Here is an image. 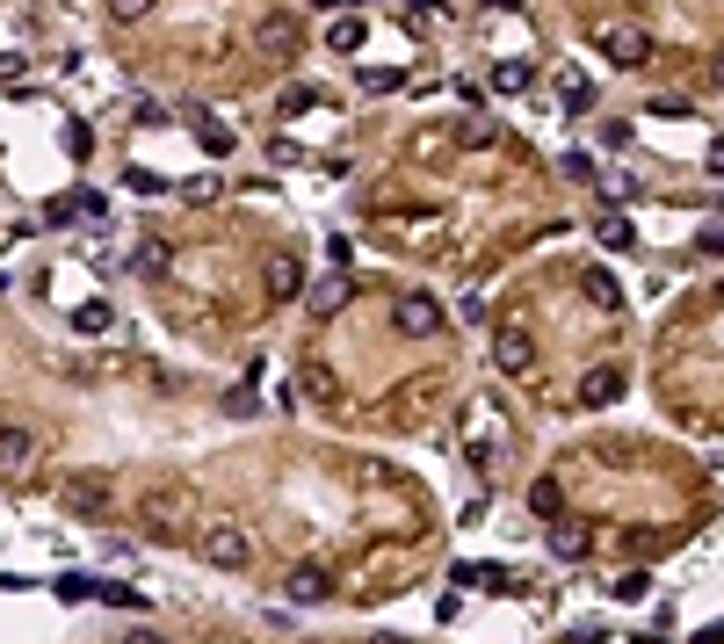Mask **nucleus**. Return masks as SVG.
Masks as SVG:
<instances>
[{
	"instance_id": "f257e3e1",
	"label": "nucleus",
	"mask_w": 724,
	"mask_h": 644,
	"mask_svg": "<svg viewBox=\"0 0 724 644\" xmlns=\"http://www.w3.org/2000/svg\"><path fill=\"white\" fill-rule=\"evenodd\" d=\"M594 51L609 58V66H623V73H638L645 58H652V37L638 22H594Z\"/></svg>"
},
{
	"instance_id": "f03ea898",
	"label": "nucleus",
	"mask_w": 724,
	"mask_h": 644,
	"mask_svg": "<svg viewBox=\"0 0 724 644\" xmlns=\"http://www.w3.org/2000/svg\"><path fill=\"white\" fill-rule=\"evenodd\" d=\"M109 478L102 471H73V478H58V507H66V514H80V521H102L109 514Z\"/></svg>"
},
{
	"instance_id": "7ed1b4c3",
	"label": "nucleus",
	"mask_w": 724,
	"mask_h": 644,
	"mask_svg": "<svg viewBox=\"0 0 724 644\" xmlns=\"http://www.w3.org/2000/svg\"><path fill=\"white\" fill-rule=\"evenodd\" d=\"M391 326H399L406 341H435V333H442L449 319H442V304H435L428 290H406L399 304H391Z\"/></svg>"
},
{
	"instance_id": "20e7f679",
	"label": "nucleus",
	"mask_w": 724,
	"mask_h": 644,
	"mask_svg": "<svg viewBox=\"0 0 724 644\" xmlns=\"http://www.w3.org/2000/svg\"><path fill=\"white\" fill-rule=\"evenodd\" d=\"M196 550H203V565H218V572H239V565H247V558H254V543H247V536H239V529H232V521H210V529H203V543H196Z\"/></svg>"
},
{
	"instance_id": "39448f33",
	"label": "nucleus",
	"mask_w": 724,
	"mask_h": 644,
	"mask_svg": "<svg viewBox=\"0 0 724 644\" xmlns=\"http://www.w3.org/2000/svg\"><path fill=\"white\" fill-rule=\"evenodd\" d=\"M283 594H290V608H319V601H334V572L305 558V565L283 572Z\"/></svg>"
},
{
	"instance_id": "423d86ee",
	"label": "nucleus",
	"mask_w": 724,
	"mask_h": 644,
	"mask_svg": "<svg viewBox=\"0 0 724 644\" xmlns=\"http://www.w3.org/2000/svg\"><path fill=\"white\" fill-rule=\"evenodd\" d=\"M623 391H630V370H623V362H594V370L580 377V406L601 413V406H616Z\"/></svg>"
},
{
	"instance_id": "0eeeda50",
	"label": "nucleus",
	"mask_w": 724,
	"mask_h": 644,
	"mask_svg": "<svg viewBox=\"0 0 724 644\" xmlns=\"http://www.w3.org/2000/svg\"><path fill=\"white\" fill-rule=\"evenodd\" d=\"M254 44H261L268 58H297V44H305V22H297V15H261Z\"/></svg>"
},
{
	"instance_id": "6e6552de",
	"label": "nucleus",
	"mask_w": 724,
	"mask_h": 644,
	"mask_svg": "<svg viewBox=\"0 0 724 644\" xmlns=\"http://www.w3.org/2000/svg\"><path fill=\"white\" fill-rule=\"evenodd\" d=\"M261 290L276 297V304H290L297 290H305V261H297L290 247H283V254H268V268H261Z\"/></svg>"
},
{
	"instance_id": "1a4fd4ad",
	"label": "nucleus",
	"mask_w": 724,
	"mask_h": 644,
	"mask_svg": "<svg viewBox=\"0 0 724 644\" xmlns=\"http://www.w3.org/2000/svg\"><path fill=\"white\" fill-rule=\"evenodd\" d=\"M529 362H536V341H529V333H522V326H500V333H493V370H507V377H522V370H529Z\"/></svg>"
},
{
	"instance_id": "9d476101",
	"label": "nucleus",
	"mask_w": 724,
	"mask_h": 644,
	"mask_svg": "<svg viewBox=\"0 0 724 644\" xmlns=\"http://www.w3.org/2000/svg\"><path fill=\"white\" fill-rule=\"evenodd\" d=\"M29 464H37V435H29V427H0V478H22Z\"/></svg>"
},
{
	"instance_id": "9b49d317",
	"label": "nucleus",
	"mask_w": 724,
	"mask_h": 644,
	"mask_svg": "<svg viewBox=\"0 0 724 644\" xmlns=\"http://www.w3.org/2000/svg\"><path fill=\"white\" fill-rule=\"evenodd\" d=\"M189 116H196V138H203V152H210V160H225V152H232V131H225L210 109H189Z\"/></svg>"
},
{
	"instance_id": "f8f14e48",
	"label": "nucleus",
	"mask_w": 724,
	"mask_h": 644,
	"mask_svg": "<svg viewBox=\"0 0 724 644\" xmlns=\"http://www.w3.org/2000/svg\"><path fill=\"white\" fill-rule=\"evenodd\" d=\"M529 514L558 521V514H565V485H558V478H536V485H529Z\"/></svg>"
},
{
	"instance_id": "ddd939ff",
	"label": "nucleus",
	"mask_w": 724,
	"mask_h": 644,
	"mask_svg": "<svg viewBox=\"0 0 724 644\" xmlns=\"http://www.w3.org/2000/svg\"><path fill=\"white\" fill-rule=\"evenodd\" d=\"M580 290L601 304V312H616V304H623V290H616V275H609V268H587V275H580Z\"/></svg>"
},
{
	"instance_id": "4468645a",
	"label": "nucleus",
	"mask_w": 724,
	"mask_h": 644,
	"mask_svg": "<svg viewBox=\"0 0 724 644\" xmlns=\"http://www.w3.org/2000/svg\"><path fill=\"white\" fill-rule=\"evenodd\" d=\"M529 80H536V66H529V58H500V66H493V87H500V95H522Z\"/></svg>"
},
{
	"instance_id": "2eb2a0df",
	"label": "nucleus",
	"mask_w": 724,
	"mask_h": 644,
	"mask_svg": "<svg viewBox=\"0 0 724 644\" xmlns=\"http://www.w3.org/2000/svg\"><path fill=\"white\" fill-rule=\"evenodd\" d=\"M348 290H355L348 275H326V283H312V312H319V319H326V312H341V304H348Z\"/></svg>"
},
{
	"instance_id": "dca6fc26",
	"label": "nucleus",
	"mask_w": 724,
	"mask_h": 644,
	"mask_svg": "<svg viewBox=\"0 0 724 644\" xmlns=\"http://www.w3.org/2000/svg\"><path fill=\"white\" fill-rule=\"evenodd\" d=\"M551 550H558V558H587L594 536L580 529V521H558V529H551Z\"/></svg>"
},
{
	"instance_id": "f3484780",
	"label": "nucleus",
	"mask_w": 724,
	"mask_h": 644,
	"mask_svg": "<svg viewBox=\"0 0 724 644\" xmlns=\"http://www.w3.org/2000/svg\"><path fill=\"white\" fill-rule=\"evenodd\" d=\"M362 37H370V22H362V15H341L334 29H326V44H334L341 58H348V51H362Z\"/></svg>"
},
{
	"instance_id": "a211bd4d",
	"label": "nucleus",
	"mask_w": 724,
	"mask_h": 644,
	"mask_svg": "<svg viewBox=\"0 0 724 644\" xmlns=\"http://www.w3.org/2000/svg\"><path fill=\"white\" fill-rule=\"evenodd\" d=\"M305 391L319 398V406H334V398H341V377L326 370V362H305Z\"/></svg>"
},
{
	"instance_id": "6ab92c4d",
	"label": "nucleus",
	"mask_w": 724,
	"mask_h": 644,
	"mask_svg": "<svg viewBox=\"0 0 724 644\" xmlns=\"http://www.w3.org/2000/svg\"><path fill=\"white\" fill-rule=\"evenodd\" d=\"M457 587H515L500 565H457Z\"/></svg>"
},
{
	"instance_id": "aec40b11",
	"label": "nucleus",
	"mask_w": 724,
	"mask_h": 644,
	"mask_svg": "<svg viewBox=\"0 0 724 644\" xmlns=\"http://www.w3.org/2000/svg\"><path fill=\"white\" fill-rule=\"evenodd\" d=\"M558 102H565L572 116H587V109H594V80H580V73H572V80L558 87Z\"/></svg>"
},
{
	"instance_id": "412c9836",
	"label": "nucleus",
	"mask_w": 724,
	"mask_h": 644,
	"mask_svg": "<svg viewBox=\"0 0 724 644\" xmlns=\"http://www.w3.org/2000/svg\"><path fill=\"white\" fill-rule=\"evenodd\" d=\"M174 514H181V493H145V521H153V529H167Z\"/></svg>"
},
{
	"instance_id": "4be33fe9",
	"label": "nucleus",
	"mask_w": 724,
	"mask_h": 644,
	"mask_svg": "<svg viewBox=\"0 0 724 644\" xmlns=\"http://www.w3.org/2000/svg\"><path fill=\"white\" fill-rule=\"evenodd\" d=\"M73 333H109V304H80V312H73Z\"/></svg>"
},
{
	"instance_id": "5701e85b",
	"label": "nucleus",
	"mask_w": 724,
	"mask_h": 644,
	"mask_svg": "<svg viewBox=\"0 0 724 644\" xmlns=\"http://www.w3.org/2000/svg\"><path fill=\"white\" fill-rule=\"evenodd\" d=\"M102 587H95V579H80V572H66V579H58V601H95Z\"/></svg>"
},
{
	"instance_id": "b1692460",
	"label": "nucleus",
	"mask_w": 724,
	"mask_h": 644,
	"mask_svg": "<svg viewBox=\"0 0 724 644\" xmlns=\"http://www.w3.org/2000/svg\"><path fill=\"white\" fill-rule=\"evenodd\" d=\"M124 189H138V196H167V181H160V174H145V167H131V174H124Z\"/></svg>"
},
{
	"instance_id": "393cba45",
	"label": "nucleus",
	"mask_w": 724,
	"mask_h": 644,
	"mask_svg": "<svg viewBox=\"0 0 724 644\" xmlns=\"http://www.w3.org/2000/svg\"><path fill=\"white\" fill-rule=\"evenodd\" d=\"M362 87H370V95H391V87H399V66H370V73H362Z\"/></svg>"
},
{
	"instance_id": "a878e982",
	"label": "nucleus",
	"mask_w": 724,
	"mask_h": 644,
	"mask_svg": "<svg viewBox=\"0 0 724 644\" xmlns=\"http://www.w3.org/2000/svg\"><path fill=\"white\" fill-rule=\"evenodd\" d=\"M457 138H464V145H471V152H478V145H493V138H500V131H493V124H486V116H471V124H464V131H457Z\"/></svg>"
},
{
	"instance_id": "bb28decb",
	"label": "nucleus",
	"mask_w": 724,
	"mask_h": 644,
	"mask_svg": "<svg viewBox=\"0 0 724 644\" xmlns=\"http://www.w3.org/2000/svg\"><path fill=\"white\" fill-rule=\"evenodd\" d=\"M109 15L116 22H145V15H153V0H109Z\"/></svg>"
},
{
	"instance_id": "cd10ccee",
	"label": "nucleus",
	"mask_w": 724,
	"mask_h": 644,
	"mask_svg": "<svg viewBox=\"0 0 724 644\" xmlns=\"http://www.w3.org/2000/svg\"><path fill=\"white\" fill-rule=\"evenodd\" d=\"M601 247H638V232H630L623 218H609V225H601Z\"/></svg>"
},
{
	"instance_id": "c85d7f7f",
	"label": "nucleus",
	"mask_w": 724,
	"mask_h": 644,
	"mask_svg": "<svg viewBox=\"0 0 724 644\" xmlns=\"http://www.w3.org/2000/svg\"><path fill=\"white\" fill-rule=\"evenodd\" d=\"M102 601H109V608H145V594H131V587H116V579H109V587H102Z\"/></svg>"
},
{
	"instance_id": "c756f323",
	"label": "nucleus",
	"mask_w": 724,
	"mask_h": 644,
	"mask_svg": "<svg viewBox=\"0 0 724 644\" xmlns=\"http://www.w3.org/2000/svg\"><path fill=\"white\" fill-rule=\"evenodd\" d=\"M696 247H703V254H724V218H710V225L696 232Z\"/></svg>"
},
{
	"instance_id": "7c9ffc66",
	"label": "nucleus",
	"mask_w": 724,
	"mask_h": 644,
	"mask_svg": "<svg viewBox=\"0 0 724 644\" xmlns=\"http://www.w3.org/2000/svg\"><path fill=\"white\" fill-rule=\"evenodd\" d=\"M406 15H413V22H435V15H442V0H406Z\"/></svg>"
},
{
	"instance_id": "2f4dec72",
	"label": "nucleus",
	"mask_w": 724,
	"mask_h": 644,
	"mask_svg": "<svg viewBox=\"0 0 724 644\" xmlns=\"http://www.w3.org/2000/svg\"><path fill=\"white\" fill-rule=\"evenodd\" d=\"M703 160H710V174H724V138H710V152H703Z\"/></svg>"
},
{
	"instance_id": "473e14b6",
	"label": "nucleus",
	"mask_w": 724,
	"mask_h": 644,
	"mask_svg": "<svg viewBox=\"0 0 724 644\" xmlns=\"http://www.w3.org/2000/svg\"><path fill=\"white\" fill-rule=\"evenodd\" d=\"M717 87H724V51H717Z\"/></svg>"
}]
</instances>
